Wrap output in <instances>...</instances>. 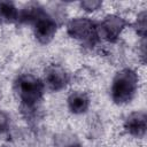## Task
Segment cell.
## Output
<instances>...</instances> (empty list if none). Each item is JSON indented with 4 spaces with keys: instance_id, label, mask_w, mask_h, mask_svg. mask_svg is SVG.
I'll use <instances>...</instances> for the list:
<instances>
[{
    "instance_id": "obj_1",
    "label": "cell",
    "mask_w": 147,
    "mask_h": 147,
    "mask_svg": "<svg viewBox=\"0 0 147 147\" xmlns=\"http://www.w3.org/2000/svg\"><path fill=\"white\" fill-rule=\"evenodd\" d=\"M41 78L32 74H22L15 80V92L24 110L32 113L41 101L45 92Z\"/></svg>"
},
{
    "instance_id": "obj_7",
    "label": "cell",
    "mask_w": 147,
    "mask_h": 147,
    "mask_svg": "<svg viewBox=\"0 0 147 147\" xmlns=\"http://www.w3.org/2000/svg\"><path fill=\"white\" fill-rule=\"evenodd\" d=\"M123 127L127 134L134 138H142L146 134L147 117L144 111H133L126 116Z\"/></svg>"
},
{
    "instance_id": "obj_2",
    "label": "cell",
    "mask_w": 147,
    "mask_h": 147,
    "mask_svg": "<svg viewBox=\"0 0 147 147\" xmlns=\"http://www.w3.org/2000/svg\"><path fill=\"white\" fill-rule=\"evenodd\" d=\"M139 86V75L131 68L119 70L111 82L110 94L111 99L117 105L130 102L136 95Z\"/></svg>"
},
{
    "instance_id": "obj_8",
    "label": "cell",
    "mask_w": 147,
    "mask_h": 147,
    "mask_svg": "<svg viewBox=\"0 0 147 147\" xmlns=\"http://www.w3.org/2000/svg\"><path fill=\"white\" fill-rule=\"evenodd\" d=\"M90 96L86 92L84 91H72L69 93L67 98V106L68 109L75 114V115H80L87 111L90 108Z\"/></svg>"
},
{
    "instance_id": "obj_4",
    "label": "cell",
    "mask_w": 147,
    "mask_h": 147,
    "mask_svg": "<svg viewBox=\"0 0 147 147\" xmlns=\"http://www.w3.org/2000/svg\"><path fill=\"white\" fill-rule=\"evenodd\" d=\"M33 24V33L36 39L40 44H48L53 40L57 31L56 21L49 16L41 7L38 9L37 14L30 22Z\"/></svg>"
},
{
    "instance_id": "obj_10",
    "label": "cell",
    "mask_w": 147,
    "mask_h": 147,
    "mask_svg": "<svg viewBox=\"0 0 147 147\" xmlns=\"http://www.w3.org/2000/svg\"><path fill=\"white\" fill-rule=\"evenodd\" d=\"M133 28L137 32V34H139L142 39H145L146 37V30H147V18H146V10H141L137 18L136 22L133 24Z\"/></svg>"
},
{
    "instance_id": "obj_5",
    "label": "cell",
    "mask_w": 147,
    "mask_h": 147,
    "mask_svg": "<svg viewBox=\"0 0 147 147\" xmlns=\"http://www.w3.org/2000/svg\"><path fill=\"white\" fill-rule=\"evenodd\" d=\"M127 25V21L118 14H108L103 17L100 24L96 25L99 39L108 42H115L124 29Z\"/></svg>"
},
{
    "instance_id": "obj_6",
    "label": "cell",
    "mask_w": 147,
    "mask_h": 147,
    "mask_svg": "<svg viewBox=\"0 0 147 147\" xmlns=\"http://www.w3.org/2000/svg\"><path fill=\"white\" fill-rule=\"evenodd\" d=\"M42 82L45 87L53 92L64 90L70 83L69 72L60 64H48L44 71Z\"/></svg>"
},
{
    "instance_id": "obj_11",
    "label": "cell",
    "mask_w": 147,
    "mask_h": 147,
    "mask_svg": "<svg viewBox=\"0 0 147 147\" xmlns=\"http://www.w3.org/2000/svg\"><path fill=\"white\" fill-rule=\"evenodd\" d=\"M79 6L86 13H94L102 7V2L95 1V0H85V1H82Z\"/></svg>"
},
{
    "instance_id": "obj_12",
    "label": "cell",
    "mask_w": 147,
    "mask_h": 147,
    "mask_svg": "<svg viewBox=\"0 0 147 147\" xmlns=\"http://www.w3.org/2000/svg\"><path fill=\"white\" fill-rule=\"evenodd\" d=\"M8 126H9V119H8L7 115L5 113L0 111V134L6 132L8 130Z\"/></svg>"
},
{
    "instance_id": "obj_9",
    "label": "cell",
    "mask_w": 147,
    "mask_h": 147,
    "mask_svg": "<svg viewBox=\"0 0 147 147\" xmlns=\"http://www.w3.org/2000/svg\"><path fill=\"white\" fill-rule=\"evenodd\" d=\"M20 10L11 1H0V23L9 24L18 22Z\"/></svg>"
},
{
    "instance_id": "obj_13",
    "label": "cell",
    "mask_w": 147,
    "mask_h": 147,
    "mask_svg": "<svg viewBox=\"0 0 147 147\" xmlns=\"http://www.w3.org/2000/svg\"><path fill=\"white\" fill-rule=\"evenodd\" d=\"M65 147H82L79 144H77V142H71V144H69V145H67Z\"/></svg>"
},
{
    "instance_id": "obj_3",
    "label": "cell",
    "mask_w": 147,
    "mask_h": 147,
    "mask_svg": "<svg viewBox=\"0 0 147 147\" xmlns=\"http://www.w3.org/2000/svg\"><path fill=\"white\" fill-rule=\"evenodd\" d=\"M67 32L71 38L87 47L95 46L100 40L96 24L88 17H75L70 20L67 25Z\"/></svg>"
}]
</instances>
